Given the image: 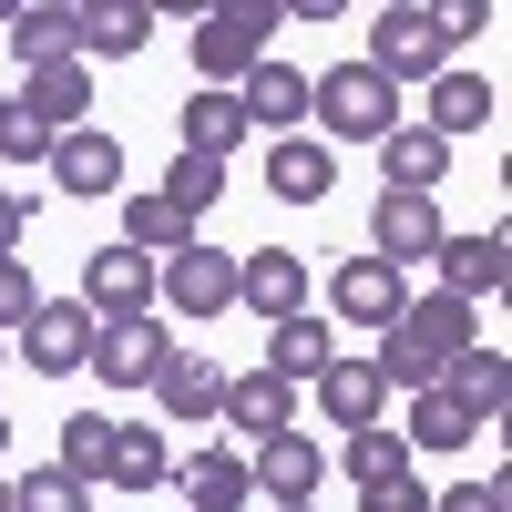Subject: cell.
<instances>
[{
  "label": "cell",
  "instance_id": "30bf717a",
  "mask_svg": "<svg viewBox=\"0 0 512 512\" xmlns=\"http://www.w3.org/2000/svg\"><path fill=\"white\" fill-rule=\"evenodd\" d=\"M154 41V0H82L72 11V62L93 72V62H134Z\"/></svg>",
  "mask_w": 512,
  "mask_h": 512
},
{
  "label": "cell",
  "instance_id": "e575fe53",
  "mask_svg": "<svg viewBox=\"0 0 512 512\" xmlns=\"http://www.w3.org/2000/svg\"><path fill=\"white\" fill-rule=\"evenodd\" d=\"M41 297H52V287H41V277L21 267V256H0V338H21V328H31V308H41Z\"/></svg>",
  "mask_w": 512,
  "mask_h": 512
},
{
  "label": "cell",
  "instance_id": "44dd1931",
  "mask_svg": "<svg viewBox=\"0 0 512 512\" xmlns=\"http://www.w3.org/2000/svg\"><path fill=\"white\" fill-rule=\"evenodd\" d=\"M328 359H338V338H328V318H318V308H297V318H277V328H267V379H287V390H308Z\"/></svg>",
  "mask_w": 512,
  "mask_h": 512
},
{
  "label": "cell",
  "instance_id": "f1b7e54d",
  "mask_svg": "<svg viewBox=\"0 0 512 512\" xmlns=\"http://www.w3.org/2000/svg\"><path fill=\"white\" fill-rule=\"evenodd\" d=\"M52 461H62V472H72L82 492H93V482H113V420H103V410H72V420H62V451H52Z\"/></svg>",
  "mask_w": 512,
  "mask_h": 512
},
{
  "label": "cell",
  "instance_id": "7a4b0ae2",
  "mask_svg": "<svg viewBox=\"0 0 512 512\" xmlns=\"http://www.w3.org/2000/svg\"><path fill=\"white\" fill-rule=\"evenodd\" d=\"M379 82H441L451 72V41H441V11H420V0H390V11L369 21V52H359Z\"/></svg>",
  "mask_w": 512,
  "mask_h": 512
},
{
  "label": "cell",
  "instance_id": "ffe728a7",
  "mask_svg": "<svg viewBox=\"0 0 512 512\" xmlns=\"http://www.w3.org/2000/svg\"><path fill=\"white\" fill-rule=\"evenodd\" d=\"M451 175V144L420 134V123H400V134H379V195H431Z\"/></svg>",
  "mask_w": 512,
  "mask_h": 512
},
{
  "label": "cell",
  "instance_id": "b9f144b4",
  "mask_svg": "<svg viewBox=\"0 0 512 512\" xmlns=\"http://www.w3.org/2000/svg\"><path fill=\"white\" fill-rule=\"evenodd\" d=\"M0 369H11V338H0Z\"/></svg>",
  "mask_w": 512,
  "mask_h": 512
},
{
  "label": "cell",
  "instance_id": "9a60e30c",
  "mask_svg": "<svg viewBox=\"0 0 512 512\" xmlns=\"http://www.w3.org/2000/svg\"><path fill=\"white\" fill-rule=\"evenodd\" d=\"M328 185H338V154L318 134H277L267 144V195L277 205H328Z\"/></svg>",
  "mask_w": 512,
  "mask_h": 512
},
{
  "label": "cell",
  "instance_id": "ac0fdd59",
  "mask_svg": "<svg viewBox=\"0 0 512 512\" xmlns=\"http://www.w3.org/2000/svg\"><path fill=\"white\" fill-rule=\"evenodd\" d=\"M175 482H185L195 512H246V502H256L246 451H226V441H216V451H185V461H175Z\"/></svg>",
  "mask_w": 512,
  "mask_h": 512
},
{
  "label": "cell",
  "instance_id": "836d02e7",
  "mask_svg": "<svg viewBox=\"0 0 512 512\" xmlns=\"http://www.w3.org/2000/svg\"><path fill=\"white\" fill-rule=\"evenodd\" d=\"M11 512H93V492H82L62 461H31V472L11 482Z\"/></svg>",
  "mask_w": 512,
  "mask_h": 512
},
{
  "label": "cell",
  "instance_id": "8fae6325",
  "mask_svg": "<svg viewBox=\"0 0 512 512\" xmlns=\"http://www.w3.org/2000/svg\"><path fill=\"white\" fill-rule=\"evenodd\" d=\"M41 164H52V185H62L72 205H103V195L123 185V144L103 134V123H82V134H52V154H41Z\"/></svg>",
  "mask_w": 512,
  "mask_h": 512
},
{
  "label": "cell",
  "instance_id": "e0dca14e",
  "mask_svg": "<svg viewBox=\"0 0 512 512\" xmlns=\"http://www.w3.org/2000/svg\"><path fill=\"white\" fill-rule=\"evenodd\" d=\"M308 390H318V410L338 420V431H379V410H390V379H379L369 359H328Z\"/></svg>",
  "mask_w": 512,
  "mask_h": 512
},
{
  "label": "cell",
  "instance_id": "d6a6232c",
  "mask_svg": "<svg viewBox=\"0 0 512 512\" xmlns=\"http://www.w3.org/2000/svg\"><path fill=\"white\" fill-rule=\"evenodd\" d=\"M410 451H472V420H461L441 390H410V431H400Z\"/></svg>",
  "mask_w": 512,
  "mask_h": 512
},
{
  "label": "cell",
  "instance_id": "d6986e66",
  "mask_svg": "<svg viewBox=\"0 0 512 512\" xmlns=\"http://www.w3.org/2000/svg\"><path fill=\"white\" fill-rule=\"evenodd\" d=\"M236 103H246V134H256V123H277V134H297V123H308V72H297V62H256L246 82H236Z\"/></svg>",
  "mask_w": 512,
  "mask_h": 512
},
{
  "label": "cell",
  "instance_id": "d590c367",
  "mask_svg": "<svg viewBox=\"0 0 512 512\" xmlns=\"http://www.w3.org/2000/svg\"><path fill=\"white\" fill-rule=\"evenodd\" d=\"M41 154H52V134L21 113V93H0V164H41Z\"/></svg>",
  "mask_w": 512,
  "mask_h": 512
},
{
  "label": "cell",
  "instance_id": "8d00e7d4",
  "mask_svg": "<svg viewBox=\"0 0 512 512\" xmlns=\"http://www.w3.org/2000/svg\"><path fill=\"white\" fill-rule=\"evenodd\" d=\"M359 512H431V492H420V472H390V482H369Z\"/></svg>",
  "mask_w": 512,
  "mask_h": 512
},
{
  "label": "cell",
  "instance_id": "6da1fadb",
  "mask_svg": "<svg viewBox=\"0 0 512 512\" xmlns=\"http://www.w3.org/2000/svg\"><path fill=\"white\" fill-rule=\"evenodd\" d=\"M308 123H318V144H379V134H400V93L379 82L369 62H328L308 82Z\"/></svg>",
  "mask_w": 512,
  "mask_h": 512
},
{
  "label": "cell",
  "instance_id": "8992f818",
  "mask_svg": "<svg viewBox=\"0 0 512 512\" xmlns=\"http://www.w3.org/2000/svg\"><path fill=\"white\" fill-rule=\"evenodd\" d=\"M164 359H175V328L164 318H134V328H93V359L82 379H103V390H154Z\"/></svg>",
  "mask_w": 512,
  "mask_h": 512
},
{
  "label": "cell",
  "instance_id": "1f68e13d",
  "mask_svg": "<svg viewBox=\"0 0 512 512\" xmlns=\"http://www.w3.org/2000/svg\"><path fill=\"white\" fill-rule=\"evenodd\" d=\"M72 11L82 0H62V11H11V52L41 72V62H72Z\"/></svg>",
  "mask_w": 512,
  "mask_h": 512
},
{
  "label": "cell",
  "instance_id": "4316f807",
  "mask_svg": "<svg viewBox=\"0 0 512 512\" xmlns=\"http://www.w3.org/2000/svg\"><path fill=\"white\" fill-rule=\"evenodd\" d=\"M113 246H134V256H154V267H164V256H185V246H195V216H175L164 195H134V205H123V236H113Z\"/></svg>",
  "mask_w": 512,
  "mask_h": 512
},
{
  "label": "cell",
  "instance_id": "cb8c5ba5",
  "mask_svg": "<svg viewBox=\"0 0 512 512\" xmlns=\"http://www.w3.org/2000/svg\"><path fill=\"white\" fill-rule=\"evenodd\" d=\"M502 390H512V379H502V349H461V359L441 369V400L472 420V431H492V420H502Z\"/></svg>",
  "mask_w": 512,
  "mask_h": 512
},
{
  "label": "cell",
  "instance_id": "7402d4cb",
  "mask_svg": "<svg viewBox=\"0 0 512 512\" xmlns=\"http://www.w3.org/2000/svg\"><path fill=\"white\" fill-rule=\"evenodd\" d=\"M154 400H164V420H216V410H226V359L175 349V359H164V379H154Z\"/></svg>",
  "mask_w": 512,
  "mask_h": 512
},
{
  "label": "cell",
  "instance_id": "ba28073f",
  "mask_svg": "<svg viewBox=\"0 0 512 512\" xmlns=\"http://www.w3.org/2000/svg\"><path fill=\"white\" fill-rule=\"evenodd\" d=\"M441 236H451V226H441L431 195H379V205H369V256H379V267H400V277L420 267V256H441Z\"/></svg>",
  "mask_w": 512,
  "mask_h": 512
},
{
  "label": "cell",
  "instance_id": "9c48e42d",
  "mask_svg": "<svg viewBox=\"0 0 512 512\" xmlns=\"http://www.w3.org/2000/svg\"><path fill=\"white\" fill-rule=\"evenodd\" d=\"M328 308L349 318V328H400L410 277H400V267H379V256H338V267H328Z\"/></svg>",
  "mask_w": 512,
  "mask_h": 512
},
{
  "label": "cell",
  "instance_id": "3957f363",
  "mask_svg": "<svg viewBox=\"0 0 512 512\" xmlns=\"http://www.w3.org/2000/svg\"><path fill=\"white\" fill-rule=\"evenodd\" d=\"M287 11H195V72H205V93H236V82L267 62V31H277Z\"/></svg>",
  "mask_w": 512,
  "mask_h": 512
},
{
  "label": "cell",
  "instance_id": "277c9868",
  "mask_svg": "<svg viewBox=\"0 0 512 512\" xmlns=\"http://www.w3.org/2000/svg\"><path fill=\"white\" fill-rule=\"evenodd\" d=\"M82 308H93V328H134V318H154V256H134V246H93V256H82Z\"/></svg>",
  "mask_w": 512,
  "mask_h": 512
},
{
  "label": "cell",
  "instance_id": "603a6c76",
  "mask_svg": "<svg viewBox=\"0 0 512 512\" xmlns=\"http://www.w3.org/2000/svg\"><path fill=\"white\" fill-rule=\"evenodd\" d=\"M431 267H441V297L482 308V297L502 287V236H492V226H482V236H441V256H431Z\"/></svg>",
  "mask_w": 512,
  "mask_h": 512
},
{
  "label": "cell",
  "instance_id": "7bdbcfd3",
  "mask_svg": "<svg viewBox=\"0 0 512 512\" xmlns=\"http://www.w3.org/2000/svg\"><path fill=\"white\" fill-rule=\"evenodd\" d=\"M0 512H11V482H0Z\"/></svg>",
  "mask_w": 512,
  "mask_h": 512
},
{
  "label": "cell",
  "instance_id": "83f0119b",
  "mask_svg": "<svg viewBox=\"0 0 512 512\" xmlns=\"http://www.w3.org/2000/svg\"><path fill=\"white\" fill-rule=\"evenodd\" d=\"M175 134H185V154H216V164H226V154L246 144V103H236V93H195V103L175 113Z\"/></svg>",
  "mask_w": 512,
  "mask_h": 512
},
{
  "label": "cell",
  "instance_id": "60d3db41",
  "mask_svg": "<svg viewBox=\"0 0 512 512\" xmlns=\"http://www.w3.org/2000/svg\"><path fill=\"white\" fill-rule=\"evenodd\" d=\"M0 451H11V410H0Z\"/></svg>",
  "mask_w": 512,
  "mask_h": 512
},
{
  "label": "cell",
  "instance_id": "484cf974",
  "mask_svg": "<svg viewBox=\"0 0 512 512\" xmlns=\"http://www.w3.org/2000/svg\"><path fill=\"white\" fill-rule=\"evenodd\" d=\"M482 123H492V82H482V72H441V82H431V123H420V134L461 144V134H482Z\"/></svg>",
  "mask_w": 512,
  "mask_h": 512
},
{
  "label": "cell",
  "instance_id": "52a82bcc",
  "mask_svg": "<svg viewBox=\"0 0 512 512\" xmlns=\"http://www.w3.org/2000/svg\"><path fill=\"white\" fill-rule=\"evenodd\" d=\"M11 349H21V369L62 379V369H82V359H93V308H82V297H41V308H31V328L11 338Z\"/></svg>",
  "mask_w": 512,
  "mask_h": 512
},
{
  "label": "cell",
  "instance_id": "4fadbf2b",
  "mask_svg": "<svg viewBox=\"0 0 512 512\" xmlns=\"http://www.w3.org/2000/svg\"><path fill=\"white\" fill-rule=\"evenodd\" d=\"M236 308H256V318H297L308 308V267H297L287 246H256V256H236Z\"/></svg>",
  "mask_w": 512,
  "mask_h": 512
},
{
  "label": "cell",
  "instance_id": "5b68a950",
  "mask_svg": "<svg viewBox=\"0 0 512 512\" xmlns=\"http://www.w3.org/2000/svg\"><path fill=\"white\" fill-rule=\"evenodd\" d=\"M154 297H164L175 318H226V308H236V256L195 236L185 256H164V267H154Z\"/></svg>",
  "mask_w": 512,
  "mask_h": 512
},
{
  "label": "cell",
  "instance_id": "2e32d148",
  "mask_svg": "<svg viewBox=\"0 0 512 512\" xmlns=\"http://www.w3.org/2000/svg\"><path fill=\"white\" fill-rule=\"evenodd\" d=\"M21 113L41 123V134H82V123H93V72L82 62H41L21 82Z\"/></svg>",
  "mask_w": 512,
  "mask_h": 512
},
{
  "label": "cell",
  "instance_id": "5bb4252c",
  "mask_svg": "<svg viewBox=\"0 0 512 512\" xmlns=\"http://www.w3.org/2000/svg\"><path fill=\"white\" fill-rule=\"evenodd\" d=\"M216 420H226L236 441H277V431H297V390H287V379H267V369H236Z\"/></svg>",
  "mask_w": 512,
  "mask_h": 512
},
{
  "label": "cell",
  "instance_id": "74e56055",
  "mask_svg": "<svg viewBox=\"0 0 512 512\" xmlns=\"http://www.w3.org/2000/svg\"><path fill=\"white\" fill-rule=\"evenodd\" d=\"M431 512H502V482L482 472V482H451V492H431Z\"/></svg>",
  "mask_w": 512,
  "mask_h": 512
},
{
  "label": "cell",
  "instance_id": "f546056e",
  "mask_svg": "<svg viewBox=\"0 0 512 512\" xmlns=\"http://www.w3.org/2000/svg\"><path fill=\"white\" fill-rule=\"evenodd\" d=\"M154 195L175 205V216H195V226H205V205H226V164H216V154H175V175H164Z\"/></svg>",
  "mask_w": 512,
  "mask_h": 512
},
{
  "label": "cell",
  "instance_id": "d4e9b609",
  "mask_svg": "<svg viewBox=\"0 0 512 512\" xmlns=\"http://www.w3.org/2000/svg\"><path fill=\"white\" fill-rule=\"evenodd\" d=\"M154 482H175V441L154 420H113V492H154Z\"/></svg>",
  "mask_w": 512,
  "mask_h": 512
},
{
  "label": "cell",
  "instance_id": "f35d334b",
  "mask_svg": "<svg viewBox=\"0 0 512 512\" xmlns=\"http://www.w3.org/2000/svg\"><path fill=\"white\" fill-rule=\"evenodd\" d=\"M31 216H41V205H31V195H11V185H0V256H21V236H31Z\"/></svg>",
  "mask_w": 512,
  "mask_h": 512
},
{
  "label": "cell",
  "instance_id": "ee69618b",
  "mask_svg": "<svg viewBox=\"0 0 512 512\" xmlns=\"http://www.w3.org/2000/svg\"><path fill=\"white\" fill-rule=\"evenodd\" d=\"M287 512H318V502H287Z\"/></svg>",
  "mask_w": 512,
  "mask_h": 512
},
{
  "label": "cell",
  "instance_id": "ab89813d",
  "mask_svg": "<svg viewBox=\"0 0 512 512\" xmlns=\"http://www.w3.org/2000/svg\"><path fill=\"white\" fill-rule=\"evenodd\" d=\"M472 31H492V0H451V11H441V41H472Z\"/></svg>",
  "mask_w": 512,
  "mask_h": 512
},
{
  "label": "cell",
  "instance_id": "7c38bea8",
  "mask_svg": "<svg viewBox=\"0 0 512 512\" xmlns=\"http://www.w3.org/2000/svg\"><path fill=\"white\" fill-rule=\"evenodd\" d=\"M246 472H256V492H267V502L287 512V502H318V482H328V451H318L308 431H277V441H256V451H246Z\"/></svg>",
  "mask_w": 512,
  "mask_h": 512
},
{
  "label": "cell",
  "instance_id": "4dcf8cb0",
  "mask_svg": "<svg viewBox=\"0 0 512 512\" xmlns=\"http://www.w3.org/2000/svg\"><path fill=\"white\" fill-rule=\"evenodd\" d=\"M328 461H338V472H349V482L369 492V482H390V472H410V441H400V431H349V441H338Z\"/></svg>",
  "mask_w": 512,
  "mask_h": 512
}]
</instances>
